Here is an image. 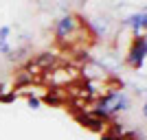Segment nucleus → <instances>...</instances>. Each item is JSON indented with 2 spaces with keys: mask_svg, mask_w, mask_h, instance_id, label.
Returning <instances> with one entry per match:
<instances>
[{
  "mask_svg": "<svg viewBox=\"0 0 147 140\" xmlns=\"http://www.w3.org/2000/svg\"><path fill=\"white\" fill-rule=\"evenodd\" d=\"M145 53H147V37L143 33L134 37V42H132V48H129V55H127V64L134 70H141L145 66Z\"/></svg>",
  "mask_w": 147,
  "mask_h": 140,
  "instance_id": "1",
  "label": "nucleus"
},
{
  "mask_svg": "<svg viewBox=\"0 0 147 140\" xmlns=\"http://www.w3.org/2000/svg\"><path fill=\"white\" fill-rule=\"evenodd\" d=\"M18 96V92H9V94H0V103H13Z\"/></svg>",
  "mask_w": 147,
  "mask_h": 140,
  "instance_id": "8",
  "label": "nucleus"
},
{
  "mask_svg": "<svg viewBox=\"0 0 147 140\" xmlns=\"http://www.w3.org/2000/svg\"><path fill=\"white\" fill-rule=\"evenodd\" d=\"M26 103H29L31 110H37V107H42V101H40L37 96H29V98H26Z\"/></svg>",
  "mask_w": 147,
  "mask_h": 140,
  "instance_id": "9",
  "label": "nucleus"
},
{
  "mask_svg": "<svg viewBox=\"0 0 147 140\" xmlns=\"http://www.w3.org/2000/svg\"><path fill=\"white\" fill-rule=\"evenodd\" d=\"M0 53H2L5 57H9V53H11V46H9L7 42H0Z\"/></svg>",
  "mask_w": 147,
  "mask_h": 140,
  "instance_id": "11",
  "label": "nucleus"
},
{
  "mask_svg": "<svg viewBox=\"0 0 147 140\" xmlns=\"http://www.w3.org/2000/svg\"><path fill=\"white\" fill-rule=\"evenodd\" d=\"M123 24H125V26H132V31L138 35V33H143V31H145V26H147V13H145V11L132 13L129 18H123Z\"/></svg>",
  "mask_w": 147,
  "mask_h": 140,
  "instance_id": "4",
  "label": "nucleus"
},
{
  "mask_svg": "<svg viewBox=\"0 0 147 140\" xmlns=\"http://www.w3.org/2000/svg\"><path fill=\"white\" fill-rule=\"evenodd\" d=\"M33 2H35V5H40V7H46V5H49V0H33Z\"/></svg>",
  "mask_w": 147,
  "mask_h": 140,
  "instance_id": "12",
  "label": "nucleus"
},
{
  "mask_svg": "<svg viewBox=\"0 0 147 140\" xmlns=\"http://www.w3.org/2000/svg\"><path fill=\"white\" fill-rule=\"evenodd\" d=\"M134 136L129 134H112V131H103L101 134V140H132Z\"/></svg>",
  "mask_w": 147,
  "mask_h": 140,
  "instance_id": "7",
  "label": "nucleus"
},
{
  "mask_svg": "<svg viewBox=\"0 0 147 140\" xmlns=\"http://www.w3.org/2000/svg\"><path fill=\"white\" fill-rule=\"evenodd\" d=\"M92 26H94V35H97V37H105L108 33H110L108 20H103V18H94V20H92Z\"/></svg>",
  "mask_w": 147,
  "mask_h": 140,
  "instance_id": "6",
  "label": "nucleus"
},
{
  "mask_svg": "<svg viewBox=\"0 0 147 140\" xmlns=\"http://www.w3.org/2000/svg\"><path fill=\"white\" fill-rule=\"evenodd\" d=\"M75 31H77V15H70V13H66V15H61V18L57 20L55 37L59 40V42H66L70 35H75Z\"/></svg>",
  "mask_w": 147,
  "mask_h": 140,
  "instance_id": "2",
  "label": "nucleus"
},
{
  "mask_svg": "<svg viewBox=\"0 0 147 140\" xmlns=\"http://www.w3.org/2000/svg\"><path fill=\"white\" fill-rule=\"evenodd\" d=\"M31 61L37 66L40 72H42V70H53V66L57 64V55L53 50H42V53L35 55V59H31Z\"/></svg>",
  "mask_w": 147,
  "mask_h": 140,
  "instance_id": "3",
  "label": "nucleus"
},
{
  "mask_svg": "<svg viewBox=\"0 0 147 140\" xmlns=\"http://www.w3.org/2000/svg\"><path fill=\"white\" fill-rule=\"evenodd\" d=\"M9 35H11V26H2L0 29V42H7Z\"/></svg>",
  "mask_w": 147,
  "mask_h": 140,
  "instance_id": "10",
  "label": "nucleus"
},
{
  "mask_svg": "<svg viewBox=\"0 0 147 140\" xmlns=\"http://www.w3.org/2000/svg\"><path fill=\"white\" fill-rule=\"evenodd\" d=\"M44 103L53 105V107H59V105H64V96L57 92V88H51V92H46V96H44Z\"/></svg>",
  "mask_w": 147,
  "mask_h": 140,
  "instance_id": "5",
  "label": "nucleus"
}]
</instances>
